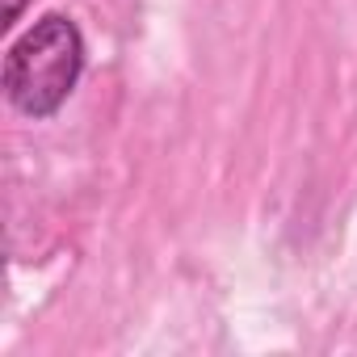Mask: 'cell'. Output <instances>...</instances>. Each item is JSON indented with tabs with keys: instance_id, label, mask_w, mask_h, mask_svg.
<instances>
[{
	"instance_id": "6da1fadb",
	"label": "cell",
	"mask_w": 357,
	"mask_h": 357,
	"mask_svg": "<svg viewBox=\"0 0 357 357\" xmlns=\"http://www.w3.org/2000/svg\"><path fill=\"white\" fill-rule=\"evenodd\" d=\"M84 34L68 13H43L26 34H17L5 51V97L17 114L43 122L55 118L84 76Z\"/></svg>"
},
{
	"instance_id": "7a4b0ae2",
	"label": "cell",
	"mask_w": 357,
	"mask_h": 357,
	"mask_svg": "<svg viewBox=\"0 0 357 357\" xmlns=\"http://www.w3.org/2000/svg\"><path fill=\"white\" fill-rule=\"evenodd\" d=\"M22 9H26V0H5V22H0V26L13 30V26H17V17H22Z\"/></svg>"
}]
</instances>
